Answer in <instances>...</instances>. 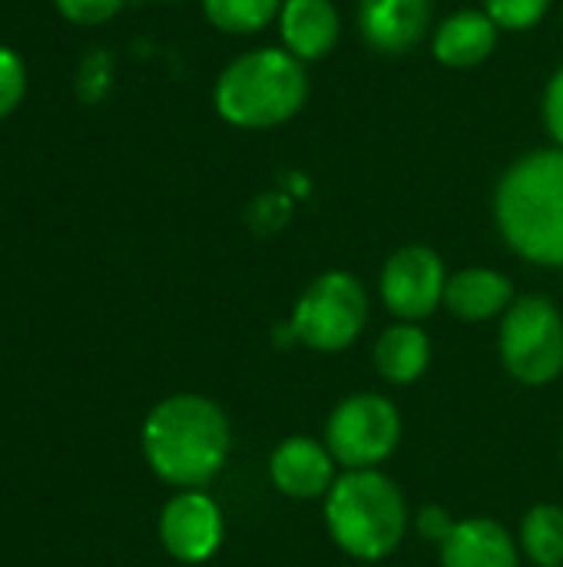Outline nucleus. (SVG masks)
I'll return each mask as SVG.
<instances>
[{"mask_svg": "<svg viewBox=\"0 0 563 567\" xmlns=\"http://www.w3.org/2000/svg\"><path fill=\"white\" fill-rule=\"evenodd\" d=\"M494 226L504 246L541 269H563V150L518 156L494 186Z\"/></svg>", "mask_w": 563, "mask_h": 567, "instance_id": "1", "label": "nucleus"}, {"mask_svg": "<svg viewBox=\"0 0 563 567\" xmlns=\"http://www.w3.org/2000/svg\"><path fill=\"white\" fill-rule=\"evenodd\" d=\"M139 442L153 475L186 492L206 488L226 468L232 429L226 412L212 399L179 392L149 409Z\"/></svg>", "mask_w": 563, "mask_h": 567, "instance_id": "2", "label": "nucleus"}, {"mask_svg": "<svg viewBox=\"0 0 563 567\" xmlns=\"http://www.w3.org/2000/svg\"><path fill=\"white\" fill-rule=\"evenodd\" d=\"M309 73L285 47H256L239 53L212 86L219 120L236 130H275L302 113Z\"/></svg>", "mask_w": 563, "mask_h": 567, "instance_id": "3", "label": "nucleus"}, {"mask_svg": "<svg viewBox=\"0 0 563 567\" xmlns=\"http://www.w3.org/2000/svg\"><path fill=\"white\" fill-rule=\"evenodd\" d=\"M325 532L355 561H385L408 535L411 512L402 488L382 472H345L322 498Z\"/></svg>", "mask_w": 563, "mask_h": 567, "instance_id": "4", "label": "nucleus"}, {"mask_svg": "<svg viewBox=\"0 0 563 567\" xmlns=\"http://www.w3.org/2000/svg\"><path fill=\"white\" fill-rule=\"evenodd\" d=\"M504 372L528 389H544L563 375V312L551 296H518L498 326Z\"/></svg>", "mask_w": 563, "mask_h": 567, "instance_id": "5", "label": "nucleus"}, {"mask_svg": "<svg viewBox=\"0 0 563 567\" xmlns=\"http://www.w3.org/2000/svg\"><path fill=\"white\" fill-rule=\"evenodd\" d=\"M368 312L372 302L362 279L348 269H329L305 286L289 316V326L299 346L335 355L358 342L368 326Z\"/></svg>", "mask_w": 563, "mask_h": 567, "instance_id": "6", "label": "nucleus"}, {"mask_svg": "<svg viewBox=\"0 0 563 567\" xmlns=\"http://www.w3.org/2000/svg\"><path fill=\"white\" fill-rule=\"evenodd\" d=\"M322 442L345 472L382 468L402 445V412L382 392L345 395L332 409Z\"/></svg>", "mask_w": 563, "mask_h": 567, "instance_id": "7", "label": "nucleus"}, {"mask_svg": "<svg viewBox=\"0 0 563 567\" xmlns=\"http://www.w3.org/2000/svg\"><path fill=\"white\" fill-rule=\"evenodd\" d=\"M445 259L421 243L395 249L378 276V296L398 322H425L445 306Z\"/></svg>", "mask_w": 563, "mask_h": 567, "instance_id": "8", "label": "nucleus"}, {"mask_svg": "<svg viewBox=\"0 0 563 567\" xmlns=\"http://www.w3.org/2000/svg\"><path fill=\"white\" fill-rule=\"evenodd\" d=\"M222 508L202 488L176 492L159 512V542L179 565H206L222 548Z\"/></svg>", "mask_w": 563, "mask_h": 567, "instance_id": "9", "label": "nucleus"}, {"mask_svg": "<svg viewBox=\"0 0 563 567\" xmlns=\"http://www.w3.org/2000/svg\"><path fill=\"white\" fill-rule=\"evenodd\" d=\"M335 458L325 442L312 435H289L269 455V482L279 495L292 502H315L325 498L335 485Z\"/></svg>", "mask_w": 563, "mask_h": 567, "instance_id": "10", "label": "nucleus"}, {"mask_svg": "<svg viewBox=\"0 0 563 567\" xmlns=\"http://www.w3.org/2000/svg\"><path fill=\"white\" fill-rule=\"evenodd\" d=\"M358 33L382 56H405L421 47L431 27V0H358Z\"/></svg>", "mask_w": 563, "mask_h": 567, "instance_id": "11", "label": "nucleus"}, {"mask_svg": "<svg viewBox=\"0 0 563 567\" xmlns=\"http://www.w3.org/2000/svg\"><path fill=\"white\" fill-rule=\"evenodd\" d=\"M438 555L441 567H521V545L488 515L458 518Z\"/></svg>", "mask_w": 563, "mask_h": 567, "instance_id": "12", "label": "nucleus"}, {"mask_svg": "<svg viewBox=\"0 0 563 567\" xmlns=\"http://www.w3.org/2000/svg\"><path fill=\"white\" fill-rule=\"evenodd\" d=\"M275 23L282 47L302 63L325 60L342 40V13L335 0H282Z\"/></svg>", "mask_w": 563, "mask_h": 567, "instance_id": "13", "label": "nucleus"}, {"mask_svg": "<svg viewBox=\"0 0 563 567\" xmlns=\"http://www.w3.org/2000/svg\"><path fill=\"white\" fill-rule=\"evenodd\" d=\"M514 299V282L491 266H465L451 272L445 286V309L461 322L501 319Z\"/></svg>", "mask_w": 563, "mask_h": 567, "instance_id": "14", "label": "nucleus"}, {"mask_svg": "<svg viewBox=\"0 0 563 567\" xmlns=\"http://www.w3.org/2000/svg\"><path fill=\"white\" fill-rule=\"evenodd\" d=\"M501 40V27L484 10H455L431 33V53L441 66L471 70L484 63Z\"/></svg>", "mask_w": 563, "mask_h": 567, "instance_id": "15", "label": "nucleus"}, {"mask_svg": "<svg viewBox=\"0 0 563 567\" xmlns=\"http://www.w3.org/2000/svg\"><path fill=\"white\" fill-rule=\"evenodd\" d=\"M372 365L388 385H415L431 365V339L421 322H395L382 329L372 349Z\"/></svg>", "mask_w": 563, "mask_h": 567, "instance_id": "16", "label": "nucleus"}, {"mask_svg": "<svg viewBox=\"0 0 563 567\" xmlns=\"http://www.w3.org/2000/svg\"><path fill=\"white\" fill-rule=\"evenodd\" d=\"M521 555L534 567H563V508L561 505H534L528 508L518 535Z\"/></svg>", "mask_w": 563, "mask_h": 567, "instance_id": "17", "label": "nucleus"}, {"mask_svg": "<svg viewBox=\"0 0 563 567\" xmlns=\"http://www.w3.org/2000/svg\"><path fill=\"white\" fill-rule=\"evenodd\" d=\"M282 0H202L206 20L232 37L262 33L272 20H279Z\"/></svg>", "mask_w": 563, "mask_h": 567, "instance_id": "18", "label": "nucleus"}, {"mask_svg": "<svg viewBox=\"0 0 563 567\" xmlns=\"http://www.w3.org/2000/svg\"><path fill=\"white\" fill-rule=\"evenodd\" d=\"M554 0H484V13L508 33H524V30H534L548 10H551Z\"/></svg>", "mask_w": 563, "mask_h": 567, "instance_id": "19", "label": "nucleus"}, {"mask_svg": "<svg viewBox=\"0 0 563 567\" xmlns=\"http://www.w3.org/2000/svg\"><path fill=\"white\" fill-rule=\"evenodd\" d=\"M27 93V66L17 50L0 43V120L10 116Z\"/></svg>", "mask_w": 563, "mask_h": 567, "instance_id": "20", "label": "nucleus"}, {"mask_svg": "<svg viewBox=\"0 0 563 567\" xmlns=\"http://www.w3.org/2000/svg\"><path fill=\"white\" fill-rule=\"evenodd\" d=\"M60 17L80 27H100L106 20H113L126 0H53Z\"/></svg>", "mask_w": 563, "mask_h": 567, "instance_id": "21", "label": "nucleus"}, {"mask_svg": "<svg viewBox=\"0 0 563 567\" xmlns=\"http://www.w3.org/2000/svg\"><path fill=\"white\" fill-rule=\"evenodd\" d=\"M292 216V199L289 193H262L252 206H249V223L259 233H275L289 223Z\"/></svg>", "mask_w": 563, "mask_h": 567, "instance_id": "22", "label": "nucleus"}, {"mask_svg": "<svg viewBox=\"0 0 563 567\" xmlns=\"http://www.w3.org/2000/svg\"><path fill=\"white\" fill-rule=\"evenodd\" d=\"M544 130L554 146L563 150V66H557L544 86Z\"/></svg>", "mask_w": 563, "mask_h": 567, "instance_id": "23", "label": "nucleus"}, {"mask_svg": "<svg viewBox=\"0 0 563 567\" xmlns=\"http://www.w3.org/2000/svg\"><path fill=\"white\" fill-rule=\"evenodd\" d=\"M451 528H455V518H451V512L448 508H441V505H425L418 515H415V532L425 538V542H431V545H445V538L451 535Z\"/></svg>", "mask_w": 563, "mask_h": 567, "instance_id": "24", "label": "nucleus"}]
</instances>
